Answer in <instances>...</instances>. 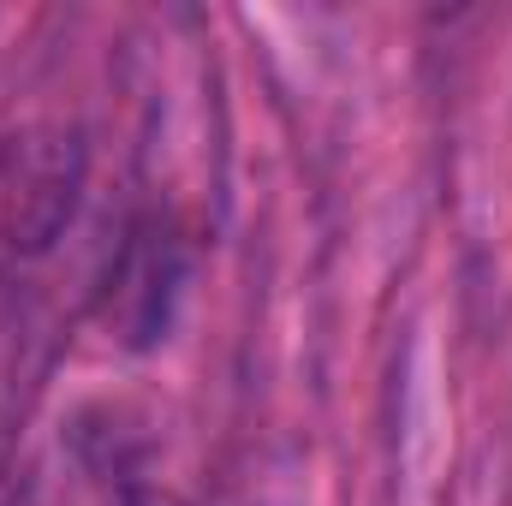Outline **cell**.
Listing matches in <instances>:
<instances>
[{
  "instance_id": "obj_1",
  "label": "cell",
  "mask_w": 512,
  "mask_h": 506,
  "mask_svg": "<svg viewBox=\"0 0 512 506\" xmlns=\"http://www.w3.org/2000/svg\"><path fill=\"white\" fill-rule=\"evenodd\" d=\"M185 298V245L173 239V227L161 221H137L126 245L108 268V292H102V322L126 352H149L167 340L173 310Z\"/></svg>"
}]
</instances>
